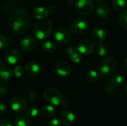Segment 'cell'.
Segmentation results:
<instances>
[{
    "label": "cell",
    "instance_id": "16",
    "mask_svg": "<svg viewBox=\"0 0 127 126\" xmlns=\"http://www.w3.org/2000/svg\"><path fill=\"white\" fill-rule=\"evenodd\" d=\"M25 71L28 75L35 76L41 72V66L36 62H29L25 66Z\"/></svg>",
    "mask_w": 127,
    "mask_h": 126
},
{
    "label": "cell",
    "instance_id": "27",
    "mask_svg": "<svg viewBox=\"0 0 127 126\" xmlns=\"http://www.w3.org/2000/svg\"><path fill=\"white\" fill-rule=\"evenodd\" d=\"M119 24L124 28L127 29V10H124L118 16Z\"/></svg>",
    "mask_w": 127,
    "mask_h": 126
},
{
    "label": "cell",
    "instance_id": "5",
    "mask_svg": "<svg viewBox=\"0 0 127 126\" xmlns=\"http://www.w3.org/2000/svg\"><path fill=\"white\" fill-rule=\"evenodd\" d=\"M117 69V61L113 57H106L100 63V71L104 76L113 75Z\"/></svg>",
    "mask_w": 127,
    "mask_h": 126
},
{
    "label": "cell",
    "instance_id": "13",
    "mask_svg": "<svg viewBox=\"0 0 127 126\" xmlns=\"http://www.w3.org/2000/svg\"><path fill=\"white\" fill-rule=\"evenodd\" d=\"M57 74L60 77H65L71 72V65L66 61H61L57 63L55 68Z\"/></svg>",
    "mask_w": 127,
    "mask_h": 126
},
{
    "label": "cell",
    "instance_id": "4",
    "mask_svg": "<svg viewBox=\"0 0 127 126\" xmlns=\"http://www.w3.org/2000/svg\"><path fill=\"white\" fill-rule=\"evenodd\" d=\"M43 97L45 101L54 106L60 105L63 102V95L56 88H47L44 90Z\"/></svg>",
    "mask_w": 127,
    "mask_h": 126
},
{
    "label": "cell",
    "instance_id": "36",
    "mask_svg": "<svg viewBox=\"0 0 127 126\" xmlns=\"http://www.w3.org/2000/svg\"><path fill=\"white\" fill-rule=\"evenodd\" d=\"M95 1H97V2H101V1H104V0H95Z\"/></svg>",
    "mask_w": 127,
    "mask_h": 126
},
{
    "label": "cell",
    "instance_id": "24",
    "mask_svg": "<svg viewBox=\"0 0 127 126\" xmlns=\"http://www.w3.org/2000/svg\"><path fill=\"white\" fill-rule=\"evenodd\" d=\"M86 79L90 81V82H97L100 79V74L98 71H97L96 70H90L89 71H87L86 74Z\"/></svg>",
    "mask_w": 127,
    "mask_h": 126
},
{
    "label": "cell",
    "instance_id": "8",
    "mask_svg": "<svg viewBox=\"0 0 127 126\" xmlns=\"http://www.w3.org/2000/svg\"><path fill=\"white\" fill-rule=\"evenodd\" d=\"M55 12V7L53 6L48 7H36L33 10V16L35 19L39 20L45 19L46 17L54 14Z\"/></svg>",
    "mask_w": 127,
    "mask_h": 126
},
{
    "label": "cell",
    "instance_id": "31",
    "mask_svg": "<svg viewBox=\"0 0 127 126\" xmlns=\"http://www.w3.org/2000/svg\"><path fill=\"white\" fill-rule=\"evenodd\" d=\"M48 126H62V123L58 119L54 118L48 121Z\"/></svg>",
    "mask_w": 127,
    "mask_h": 126
},
{
    "label": "cell",
    "instance_id": "35",
    "mask_svg": "<svg viewBox=\"0 0 127 126\" xmlns=\"http://www.w3.org/2000/svg\"><path fill=\"white\" fill-rule=\"evenodd\" d=\"M124 65L126 68H127V57L124 60Z\"/></svg>",
    "mask_w": 127,
    "mask_h": 126
},
{
    "label": "cell",
    "instance_id": "6",
    "mask_svg": "<svg viewBox=\"0 0 127 126\" xmlns=\"http://www.w3.org/2000/svg\"><path fill=\"white\" fill-rule=\"evenodd\" d=\"M77 12L84 16H89L95 9V4L92 0H77L75 3Z\"/></svg>",
    "mask_w": 127,
    "mask_h": 126
},
{
    "label": "cell",
    "instance_id": "15",
    "mask_svg": "<svg viewBox=\"0 0 127 126\" xmlns=\"http://www.w3.org/2000/svg\"><path fill=\"white\" fill-rule=\"evenodd\" d=\"M36 46V40L31 36L24 37L20 42V48L25 52H29L34 49Z\"/></svg>",
    "mask_w": 127,
    "mask_h": 126
},
{
    "label": "cell",
    "instance_id": "34",
    "mask_svg": "<svg viewBox=\"0 0 127 126\" xmlns=\"http://www.w3.org/2000/svg\"><path fill=\"white\" fill-rule=\"evenodd\" d=\"M6 93H7L6 88L4 87V86H1V88H0V94H1V97H4V94H6Z\"/></svg>",
    "mask_w": 127,
    "mask_h": 126
},
{
    "label": "cell",
    "instance_id": "17",
    "mask_svg": "<svg viewBox=\"0 0 127 126\" xmlns=\"http://www.w3.org/2000/svg\"><path fill=\"white\" fill-rule=\"evenodd\" d=\"M75 114L73 111L69 110L64 111L60 115V121L64 126H69L74 123L75 121Z\"/></svg>",
    "mask_w": 127,
    "mask_h": 126
},
{
    "label": "cell",
    "instance_id": "14",
    "mask_svg": "<svg viewBox=\"0 0 127 126\" xmlns=\"http://www.w3.org/2000/svg\"><path fill=\"white\" fill-rule=\"evenodd\" d=\"M21 54L17 49L12 48L7 51L4 56L6 62L10 65H16L20 60Z\"/></svg>",
    "mask_w": 127,
    "mask_h": 126
},
{
    "label": "cell",
    "instance_id": "12",
    "mask_svg": "<svg viewBox=\"0 0 127 126\" xmlns=\"http://www.w3.org/2000/svg\"><path fill=\"white\" fill-rule=\"evenodd\" d=\"M13 75V71L10 66L6 63L0 65V81L1 83H6L11 80Z\"/></svg>",
    "mask_w": 127,
    "mask_h": 126
},
{
    "label": "cell",
    "instance_id": "18",
    "mask_svg": "<svg viewBox=\"0 0 127 126\" xmlns=\"http://www.w3.org/2000/svg\"><path fill=\"white\" fill-rule=\"evenodd\" d=\"M55 114V108L53 105H44L39 109V115L44 119H48Z\"/></svg>",
    "mask_w": 127,
    "mask_h": 126
},
{
    "label": "cell",
    "instance_id": "23",
    "mask_svg": "<svg viewBox=\"0 0 127 126\" xmlns=\"http://www.w3.org/2000/svg\"><path fill=\"white\" fill-rule=\"evenodd\" d=\"M124 82V77L121 74H114L113 75H112L111 78L109 79V83L112 85L113 87H118L119 85H121Z\"/></svg>",
    "mask_w": 127,
    "mask_h": 126
},
{
    "label": "cell",
    "instance_id": "26",
    "mask_svg": "<svg viewBox=\"0 0 127 126\" xmlns=\"http://www.w3.org/2000/svg\"><path fill=\"white\" fill-rule=\"evenodd\" d=\"M96 52H97V55L99 56L103 57V56H106L108 54L109 49H108V47L106 45L100 44V45H97V47L96 48Z\"/></svg>",
    "mask_w": 127,
    "mask_h": 126
},
{
    "label": "cell",
    "instance_id": "20",
    "mask_svg": "<svg viewBox=\"0 0 127 126\" xmlns=\"http://www.w3.org/2000/svg\"><path fill=\"white\" fill-rule=\"evenodd\" d=\"M42 48L45 52L48 53H52L56 50L57 45L54 42L46 39L43 41V42L42 43Z\"/></svg>",
    "mask_w": 127,
    "mask_h": 126
},
{
    "label": "cell",
    "instance_id": "21",
    "mask_svg": "<svg viewBox=\"0 0 127 126\" xmlns=\"http://www.w3.org/2000/svg\"><path fill=\"white\" fill-rule=\"evenodd\" d=\"M13 126H31V122H30L28 117L23 115V114H19L15 118V120L13 121Z\"/></svg>",
    "mask_w": 127,
    "mask_h": 126
},
{
    "label": "cell",
    "instance_id": "3",
    "mask_svg": "<svg viewBox=\"0 0 127 126\" xmlns=\"http://www.w3.org/2000/svg\"><path fill=\"white\" fill-rule=\"evenodd\" d=\"M89 28V22L83 16L74 18L70 23V29L75 35H82Z\"/></svg>",
    "mask_w": 127,
    "mask_h": 126
},
{
    "label": "cell",
    "instance_id": "7",
    "mask_svg": "<svg viewBox=\"0 0 127 126\" xmlns=\"http://www.w3.org/2000/svg\"><path fill=\"white\" fill-rule=\"evenodd\" d=\"M54 39L60 44L68 43L71 38V32L65 27H58L54 30Z\"/></svg>",
    "mask_w": 127,
    "mask_h": 126
},
{
    "label": "cell",
    "instance_id": "30",
    "mask_svg": "<svg viewBox=\"0 0 127 126\" xmlns=\"http://www.w3.org/2000/svg\"><path fill=\"white\" fill-rule=\"evenodd\" d=\"M9 44V41L7 38L4 34H0V49L4 50L5 49Z\"/></svg>",
    "mask_w": 127,
    "mask_h": 126
},
{
    "label": "cell",
    "instance_id": "25",
    "mask_svg": "<svg viewBox=\"0 0 127 126\" xmlns=\"http://www.w3.org/2000/svg\"><path fill=\"white\" fill-rule=\"evenodd\" d=\"M112 7L116 11H124L127 7V0H112Z\"/></svg>",
    "mask_w": 127,
    "mask_h": 126
},
{
    "label": "cell",
    "instance_id": "22",
    "mask_svg": "<svg viewBox=\"0 0 127 126\" xmlns=\"http://www.w3.org/2000/svg\"><path fill=\"white\" fill-rule=\"evenodd\" d=\"M67 53L68 54L70 59L75 63H78L81 60L80 53L78 51H76L74 47H68L67 48Z\"/></svg>",
    "mask_w": 127,
    "mask_h": 126
},
{
    "label": "cell",
    "instance_id": "37",
    "mask_svg": "<svg viewBox=\"0 0 127 126\" xmlns=\"http://www.w3.org/2000/svg\"><path fill=\"white\" fill-rule=\"evenodd\" d=\"M125 92H126V94H127V86H126V88H125Z\"/></svg>",
    "mask_w": 127,
    "mask_h": 126
},
{
    "label": "cell",
    "instance_id": "9",
    "mask_svg": "<svg viewBox=\"0 0 127 126\" xmlns=\"http://www.w3.org/2000/svg\"><path fill=\"white\" fill-rule=\"evenodd\" d=\"M10 107L15 113L22 114L26 110L27 102L23 97L16 96L13 97L10 101Z\"/></svg>",
    "mask_w": 127,
    "mask_h": 126
},
{
    "label": "cell",
    "instance_id": "32",
    "mask_svg": "<svg viewBox=\"0 0 127 126\" xmlns=\"http://www.w3.org/2000/svg\"><path fill=\"white\" fill-rule=\"evenodd\" d=\"M0 126H13V125L9 119L2 118L0 120Z\"/></svg>",
    "mask_w": 127,
    "mask_h": 126
},
{
    "label": "cell",
    "instance_id": "28",
    "mask_svg": "<svg viewBox=\"0 0 127 126\" xmlns=\"http://www.w3.org/2000/svg\"><path fill=\"white\" fill-rule=\"evenodd\" d=\"M38 114H39V110L38 109V108L36 106H33V105L31 106L27 110V115H28V117H29L31 118H34Z\"/></svg>",
    "mask_w": 127,
    "mask_h": 126
},
{
    "label": "cell",
    "instance_id": "10",
    "mask_svg": "<svg viewBox=\"0 0 127 126\" xmlns=\"http://www.w3.org/2000/svg\"><path fill=\"white\" fill-rule=\"evenodd\" d=\"M90 37L93 43L100 45L103 44V42L106 40L107 37V32L104 28L97 27L93 29V30L91 33Z\"/></svg>",
    "mask_w": 127,
    "mask_h": 126
},
{
    "label": "cell",
    "instance_id": "33",
    "mask_svg": "<svg viewBox=\"0 0 127 126\" xmlns=\"http://www.w3.org/2000/svg\"><path fill=\"white\" fill-rule=\"evenodd\" d=\"M6 111H7V108H6V105L4 104V103H1V105H0V111H1V114H0V115L1 116H2V115H4V113L6 112Z\"/></svg>",
    "mask_w": 127,
    "mask_h": 126
},
{
    "label": "cell",
    "instance_id": "19",
    "mask_svg": "<svg viewBox=\"0 0 127 126\" xmlns=\"http://www.w3.org/2000/svg\"><path fill=\"white\" fill-rule=\"evenodd\" d=\"M97 15L101 18H106L110 14V8L109 7L103 3L99 4L96 9Z\"/></svg>",
    "mask_w": 127,
    "mask_h": 126
},
{
    "label": "cell",
    "instance_id": "29",
    "mask_svg": "<svg viewBox=\"0 0 127 126\" xmlns=\"http://www.w3.org/2000/svg\"><path fill=\"white\" fill-rule=\"evenodd\" d=\"M13 74H14L15 77L17 79L22 78L24 74V70H23L22 67L21 65H16L13 69Z\"/></svg>",
    "mask_w": 127,
    "mask_h": 126
},
{
    "label": "cell",
    "instance_id": "1",
    "mask_svg": "<svg viewBox=\"0 0 127 126\" xmlns=\"http://www.w3.org/2000/svg\"><path fill=\"white\" fill-rule=\"evenodd\" d=\"M31 25L30 13L22 7H16L12 10L8 19V26L11 33L21 36L27 33Z\"/></svg>",
    "mask_w": 127,
    "mask_h": 126
},
{
    "label": "cell",
    "instance_id": "11",
    "mask_svg": "<svg viewBox=\"0 0 127 126\" xmlns=\"http://www.w3.org/2000/svg\"><path fill=\"white\" fill-rule=\"evenodd\" d=\"M95 50L94 44L88 40V39H83L80 41L77 45V51L84 56H89L92 54Z\"/></svg>",
    "mask_w": 127,
    "mask_h": 126
},
{
    "label": "cell",
    "instance_id": "2",
    "mask_svg": "<svg viewBox=\"0 0 127 126\" xmlns=\"http://www.w3.org/2000/svg\"><path fill=\"white\" fill-rule=\"evenodd\" d=\"M52 32V23L48 19L39 20L33 29L34 36L39 40L46 39Z\"/></svg>",
    "mask_w": 127,
    "mask_h": 126
}]
</instances>
